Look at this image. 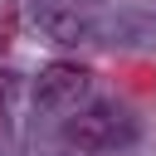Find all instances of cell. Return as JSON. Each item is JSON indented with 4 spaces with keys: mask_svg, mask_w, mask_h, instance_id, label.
<instances>
[{
    "mask_svg": "<svg viewBox=\"0 0 156 156\" xmlns=\"http://www.w3.org/2000/svg\"><path fill=\"white\" fill-rule=\"evenodd\" d=\"M117 136H122V127H117L112 107H88V112L73 107V117L63 122V141L73 151H107Z\"/></svg>",
    "mask_w": 156,
    "mask_h": 156,
    "instance_id": "obj_2",
    "label": "cell"
},
{
    "mask_svg": "<svg viewBox=\"0 0 156 156\" xmlns=\"http://www.w3.org/2000/svg\"><path fill=\"white\" fill-rule=\"evenodd\" d=\"M39 29H44L49 39H58V44H83V39L93 34V24H88L78 10H68V5H49V10L39 15Z\"/></svg>",
    "mask_w": 156,
    "mask_h": 156,
    "instance_id": "obj_3",
    "label": "cell"
},
{
    "mask_svg": "<svg viewBox=\"0 0 156 156\" xmlns=\"http://www.w3.org/2000/svg\"><path fill=\"white\" fill-rule=\"evenodd\" d=\"M88 83H93V73L83 63H49L34 83V102L44 112H73L88 98Z\"/></svg>",
    "mask_w": 156,
    "mask_h": 156,
    "instance_id": "obj_1",
    "label": "cell"
}]
</instances>
